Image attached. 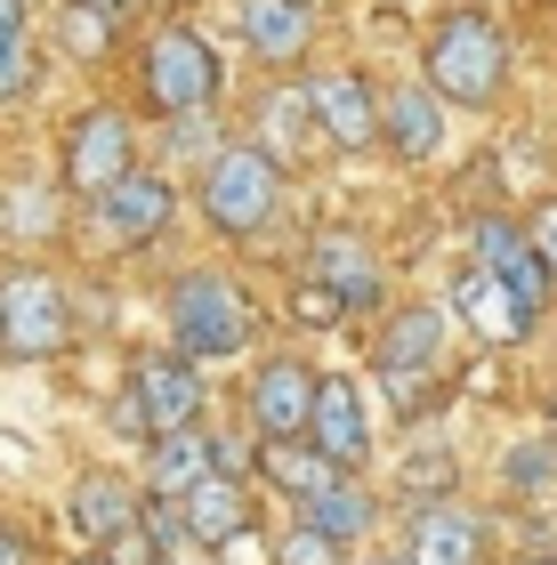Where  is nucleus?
I'll return each instance as SVG.
<instances>
[{
	"instance_id": "nucleus-1",
	"label": "nucleus",
	"mask_w": 557,
	"mask_h": 565,
	"mask_svg": "<svg viewBox=\"0 0 557 565\" xmlns=\"http://www.w3.org/2000/svg\"><path fill=\"white\" fill-rule=\"evenodd\" d=\"M420 82L444 106H493L501 82H510V33L485 9H444L420 41Z\"/></svg>"
},
{
	"instance_id": "nucleus-2",
	"label": "nucleus",
	"mask_w": 557,
	"mask_h": 565,
	"mask_svg": "<svg viewBox=\"0 0 557 565\" xmlns=\"http://www.w3.org/2000/svg\"><path fill=\"white\" fill-rule=\"evenodd\" d=\"M283 211V162L243 138V146H218L211 162H202V218H211L218 243H250L267 235V218Z\"/></svg>"
},
{
	"instance_id": "nucleus-3",
	"label": "nucleus",
	"mask_w": 557,
	"mask_h": 565,
	"mask_svg": "<svg viewBox=\"0 0 557 565\" xmlns=\"http://www.w3.org/2000/svg\"><path fill=\"white\" fill-rule=\"evenodd\" d=\"M170 331H179V355L218 364V355H243V348H250L259 316H250L243 282H226L218 267H194V275L170 282Z\"/></svg>"
},
{
	"instance_id": "nucleus-4",
	"label": "nucleus",
	"mask_w": 557,
	"mask_h": 565,
	"mask_svg": "<svg viewBox=\"0 0 557 565\" xmlns=\"http://www.w3.org/2000/svg\"><path fill=\"white\" fill-rule=\"evenodd\" d=\"M218 49L194 33V24H162L154 41H146V57H138V89H146V106H154L162 121H186V114H211L218 106Z\"/></svg>"
},
{
	"instance_id": "nucleus-5",
	"label": "nucleus",
	"mask_w": 557,
	"mask_h": 565,
	"mask_svg": "<svg viewBox=\"0 0 557 565\" xmlns=\"http://www.w3.org/2000/svg\"><path fill=\"white\" fill-rule=\"evenodd\" d=\"M73 340V299L49 267H9L0 275V355L9 364H49Z\"/></svg>"
},
{
	"instance_id": "nucleus-6",
	"label": "nucleus",
	"mask_w": 557,
	"mask_h": 565,
	"mask_svg": "<svg viewBox=\"0 0 557 565\" xmlns=\"http://www.w3.org/2000/svg\"><path fill=\"white\" fill-rule=\"evenodd\" d=\"M444 340H452V307H437V299H413V307H396V316L379 323L372 372L396 388V404H420V380L444 364Z\"/></svg>"
},
{
	"instance_id": "nucleus-7",
	"label": "nucleus",
	"mask_w": 557,
	"mask_h": 565,
	"mask_svg": "<svg viewBox=\"0 0 557 565\" xmlns=\"http://www.w3.org/2000/svg\"><path fill=\"white\" fill-rule=\"evenodd\" d=\"M121 170H138V130H130V114L121 106H89V114H73V130H65V194H106Z\"/></svg>"
},
{
	"instance_id": "nucleus-8",
	"label": "nucleus",
	"mask_w": 557,
	"mask_h": 565,
	"mask_svg": "<svg viewBox=\"0 0 557 565\" xmlns=\"http://www.w3.org/2000/svg\"><path fill=\"white\" fill-rule=\"evenodd\" d=\"M170 211H179L170 178H154V170H121L106 194H89V235L114 243V250H146V243L170 226Z\"/></svg>"
},
{
	"instance_id": "nucleus-9",
	"label": "nucleus",
	"mask_w": 557,
	"mask_h": 565,
	"mask_svg": "<svg viewBox=\"0 0 557 565\" xmlns=\"http://www.w3.org/2000/svg\"><path fill=\"white\" fill-rule=\"evenodd\" d=\"M121 404L138 413V436H162V428H194L202 420V372L194 355H130V388Z\"/></svg>"
},
{
	"instance_id": "nucleus-10",
	"label": "nucleus",
	"mask_w": 557,
	"mask_h": 565,
	"mask_svg": "<svg viewBox=\"0 0 557 565\" xmlns=\"http://www.w3.org/2000/svg\"><path fill=\"white\" fill-rule=\"evenodd\" d=\"M308 445L332 460V469H364V460H372V413H364V388L347 372H315Z\"/></svg>"
},
{
	"instance_id": "nucleus-11",
	"label": "nucleus",
	"mask_w": 557,
	"mask_h": 565,
	"mask_svg": "<svg viewBox=\"0 0 557 565\" xmlns=\"http://www.w3.org/2000/svg\"><path fill=\"white\" fill-rule=\"evenodd\" d=\"M179 525L194 550H235L250 533V477H226V469H202L186 493H179Z\"/></svg>"
},
{
	"instance_id": "nucleus-12",
	"label": "nucleus",
	"mask_w": 557,
	"mask_h": 565,
	"mask_svg": "<svg viewBox=\"0 0 557 565\" xmlns=\"http://www.w3.org/2000/svg\"><path fill=\"white\" fill-rule=\"evenodd\" d=\"M308 275L332 291L347 316H372L379 299H388V275H379V259H372V243L364 235H347V226H332V235H315V250H308Z\"/></svg>"
},
{
	"instance_id": "nucleus-13",
	"label": "nucleus",
	"mask_w": 557,
	"mask_h": 565,
	"mask_svg": "<svg viewBox=\"0 0 557 565\" xmlns=\"http://www.w3.org/2000/svg\"><path fill=\"white\" fill-rule=\"evenodd\" d=\"M469 259H476V267H493V275L510 282V291H517L525 307H534V316H542V307L557 299V275L542 267V250H534V235H525L517 218H476V243H469Z\"/></svg>"
},
{
	"instance_id": "nucleus-14",
	"label": "nucleus",
	"mask_w": 557,
	"mask_h": 565,
	"mask_svg": "<svg viewBox=\"0 0 557 565\" xmlns=\"http://www.w3.org/2000/svg\"><path fill=\"white\" fill-rule=\"evenodd\" d=\"M452 316H461L476 340H493V348H510V340H525V331L542 323L534 307L510 291V282H501L493 267H476V259L461 267V282H452Z\"/></svg>"
},
{
	"instance_id": "nucleus-15",
	"label": "nucleus",
	"mask_w": 557,
	"mask_h": 565,
	"mask_svg": "<svg viewBox=\"0 0 557 565\" xmlns=\"http://www.w3.org/2000/svg\"><path fill=\"white\" fill-rule=\"evenodd\" d=\"M299 106H308V121H323V138L347 146V153L379 138V97H372L364 73H315Z\"/></svg>"
},
{
	"instance_id": "nucleus-16",
	"label": "nucleus",
	"mask_w": 557,
	"mask_h": 565,
	"mask_svg": "<svg viewBox=\"0 0 557 565\" xmlns=\"http://www.w3.org/2000/svg\"><path fill=\"white\" fill-rule=\"evenodd\" d=\"M404 557L413 565H485V525L461 501H420L404 525Z\"/></svg>"
},
{
	"instance_id": "nucleus-17",
	"label": "nucleus",
	"mask_w": 557,
	"mask_h": 565,
	"mask_svg": "<svg viewBox=\"0 0 557 565\" xmlns=\"http://www.w3.org/2000/svg\"><path fill=\"white\" fill-rule=\"evenodd\" d=\"M308 404H315V372L299 355H267L250 380V428L259 436H308Z\"/></svg>"
},
{
	"instance_id": "nucleus-18",
	"label": "nucleus",
	"mask_w": 557,
	"mask_h": 565,
	"mask_svg": "<svg viewBox=\"0 0 557 565\" xmlns=\"http://www.w3.org/2000/svg\"><path fill=\"white\" fill-rule=\"evenodd\" d=\"M315 41V0H243V49L259 65H299Z\"/></svg>"
},
{
	"instance_id": "nucleus-19",
	"label": "nucleus",
	"mask_w": 557,
	"mask_h": 565,
	"mask_svg": "<svg viewBox=\"0 0 557 565\" xmlns=\"http://www.w3.org/2000/svg\"><path fill=\"white\" fill-rule=\"evenodd\" d=\"M379 138H388L404 162H437V146H444V97L428 82H404L396 97H379Z\"/></svg>"
},
{
	"instance_id": "nucleus-20",
	"label": "nucleus",
	"mask_w": 557,
	"mask_h": 565,
	"mask_svg": "<svg viewBox=\"0 0 557 565\" xmlns=\"http://www.w3.org/2000/svg\"><path fill=\"white\" fill-rule=\"evenodd\" d=\"M138 484H121V477H106V469H82L73 477V493H65V518H73V533H82V542H97L106 550L121 525H138Z\"/></svg>"
},
{
	"instance_id": "nucleus-21",
	"label": "nucleus",
	"mask_w": 557,
	"mask_h": 565,
	"mask_svg": "<svg viewBox=\"0 0 557 565\" xmlns=\"http://www.w3.org/2000/svg\"><path fill=\"white\" fill-rule=\"evenodd\" d=\"M372 518H379V501L364 493V484L356 477H332V484H323V493H308V525H323V533H332V542H364V533H372Z\"/></svg>"
},
{
	"instance_id": "nucleus-22",
	"label": "nucleus",
	"mask_w": 557,
	"mask_h": 565,
	"mask_svg": "<svg viewBox=\"0 0 557 565\" xmlns=\"http://www.w3.org/2000/svg\"><path fill=\"white\" fill-rule=\"evenodd\" d=\"M146 445H154L146 477H154V493H170V501H179L186 484L211 469V436H202V428H162V436H146Z\"/></svg>"
},
{
	"instance_id": "nucleus-23",
	"label": "nucleus",
	"mask_w": 557,
	"mask_h": 565,
	"mask_svg": "<svg viewBox=\"0 0 557 565\" xmlns=\"http://www.w3.org/2000/svg\"><path fill=\"white\" fill-rule=\"evenodd\" d=\"M259 477L291 484V493L308 501V493H323V484H332L340 469H332V460H323V452L308 445V436H259Z\"/></svg>"
},
{
	"instance_id": "nucleus-24",
	"label": "nucleus",
	"mask_w": 557,
	"mask_h": 565,
	"mask_svg": "<svg viewBox=\"0 0 557 565\" xmlns=\"http://www.w3.org/2000/svg\"><path fill=\"white\" fill-rule=\"evenodd\" d=\"M114 33H121L114 17H97L89 0H65V17H57V49H65V57L97 65V57H106V49H114Z\"/></svg>"
},
{
	"instance_id": "nucleus-25",
	"label": "nucleus",
	"mask_w": 557,
	"mask_h": 565,
	"mask_svg": "<svg viewBox=\"0 0 557 565\" xmlns=\"http://www.w3.org/2000/svg\"><path fill=\"white\" fill-rule=\"evenodd\" d=\"M9 235H17V243H41V235H57V194H41V186H17V194H9Z\"/></svg>"
},
{
	"instance_id": "nucleus-26",
	"label": "nucleus",
	"mask_w": 557,
	"mask_h": 565,
	"mask_svg": "<svg viewBox=\"0 0 557 565\" xmlns=\"http://www.w3.org/2000/svg\"><path fill=\"white\" fill-rule=\"evenodd\" d=\"M340 550H347V542H332L323 525L299 518V525L283 533V542H275V565H340Z\"/></svg>"
},
{
	"instance_id": "nucleus-27",
	"label": "nucleus",
	"mask_w": 557,
	"mask_h": 565,
	"mask_svg": "<svg viewBox=\"0 0 557 565\" xmlns=\"http://www.w3.org/2000/svg\"><path fill=\"white\" fill-rule=\"evenodd\" d=\"M24 89H33V41H24V24H0V97Z\"/></svg>"
},
{
	"instance_id": "nucleus-28",
	"label": "nucleus",
	"mask_w": 557,
	"mask_h": 565,
	"mask_svg": "<svg viewBox=\"0 0 557 565\" xmlns=\"http://www.w3.org/2000/svg\"><path fill=\"white\" fill-rule=\"evenodd\" d=\"M291 316L323 331V323H340V316H347V307H340L332 291H323V282H315V275H299V291H291Z\"/></svg>"
},
{
	"instance_id": "nucleus-29",
	"label": "nucleus",
	"mask_w": 557,
	"mask_h": 565,
	"mask_svg": "<svg viewBox=\"0 0 557 565\" xmlns=\"http://www.w3.org/2000/svg\"><path fill=\"white\" fill-rule=\"evenodd\" d=\"M525 235H534V250H542V267L557 275V202H542V211L525 218Z\"/></svg>"
},
{
	"instance_id": "nucleus-30",
	"label": "nucleus",
	"mask_w": 557,
	"mask_h": 565,
	"mask_svg": "<svg viewBox=\"0 0 557 565\" xmlns=\"http://www.w3.org/2000/svg\"><path fill=\"white\" fill-rule=\"evenodd\" d=\"M89 9H97V17H114V24H130V17H138V0H89Z\"/></svg>"
},
{
	"instance_id": "nucleus-31",
	"label": "nucleus",
	"mask_w": 557,
	"mask_h": 565,
	"mask_svg": "<svg viewBox=\"0 0 557 565\" xmlns=\"http://www.w3.org/2000/svg\"><path fill=\"white\" fill-rule=\"evenodd\" d=\"M0 565H24V542H17L9 525H0Z\"/></svg>"
},
{
	"instance_id": "nucleus-32",
	"label": "nucleus",
	"mask_w": 557,
	"mask_h": 565,
	"mask_svg": "<svg viewBox=\"0 0 557 565\" xmlns=\"http://www.w3.org/2000/svg\"><path fill=\"white\" fill-rule=\"evenodd\" d=\"M0 24H24V0H0Z\"/></svg>"
},
{
	"instance_id": "nucleus-33",
	"label": "nucleus",
	"mask_w": 557,
	"mask_h": 565,
	"mask_svg": "<svg viewBox=\"0 0 557 565\" xmlns=\"http://www.w3.org/2000/svg\"><path fill=\"white\" fill-rule=\"evenodd\" d=\"M364 565H413V557H404V550H396V557H364Z\"/></svg>"
},
{
	"instance_id": "nucleus-34",
	"label": "nucleus",
	"mask_w": 557,
	"mask_h": 565,
	"mask_svg": "<svg viewBox=\"0 0 557 565\" xmlns=\"http://www.w3.org/2000/svg\"><path fill=\"white\" fill-rule=\"evenodd\" d=\"M73 565H114V557H73Z\"/></svg>"
},
{
	"instance_id": "nucleus-35",
	"label": "nucleus",
	"mask_w": 557,
	"mask_h": 565,
	"mask_svg": "<svg viewBox=\"0 0 557 565\" xmlns=\"http://www.w3.org/2000/svg\"><path fill=\"white\" fill-rule=\"evenodd\" d=\"M542 565H549V557H542Z\"/></svg>"
}]
</instances>
